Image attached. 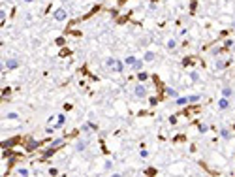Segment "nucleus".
<instances>
[{"mask_svg": "<svg viewBox=\"0 0 235 177\" xmlns=\"http://www.w3.org/2000/svg\"><path fill=\"white\" fill-rule=\"evenodd\" d=\"M222 96H224V98H232V96H233V91H232L229 87H224V88H222Z\"/></svg>", "mask_w": 235, "mask_h": 177, "instance_id": "9b49d317", "label": "nucleus"}, {"mask_svg": "<svg viewBox=\"0 0 235 177\" xmlns=\"http://www.w3.org/2000/svg\"><path fill=\"white\" fill-rule=\"evenodd\" d=\"M188 100H190V102H200V100H201V94H192V96H188Z\"/></svg>", "mask_w": 235, "mask_h": 177, "instance_id": "4be33fe9", "label": "nucleus"}, {"mask_svg": "<svg viewBox=\"0 0 235 177\" xmlns=\"http://www.w3.org/2000/svg\"><path fill=\"white\" fill-rule=\"evenodd\" d=\"M229 107V98H224L222 96L220 100H218V109H228Z\"/></svg>", "mask_w": 235, "mask_h": 177, "instance_id": "0eeeda50", "label": "nucleus"}, {"mask_svg": "<svg viewBox=\"0 0 235 177\" xmlns=\"http://www.w3.org/2000/svg\"><path fill=\"white\" fill-rule=\"evenodd\" d=\"M149 102H150V106H156V104H158V98H156V96H150Z\"/></svg>", "mask_w": 235, "mask_h": 177, "instance_id": "cd10ccee", "label": "nucleus"}, {"mask_svg": "<svg viewBox=\"0 0 235 177\" xmlns=\"http://www.w3.org/2000/svg\"><path fill=\"white\" fill-rule=\"evenodd\" d=\"M75 149H77L79 153H83V151L87 149V141H85V139H81V141H77V145H75Z\"/></svg>", "mask_w": 235, "mask_h": 177, "instance_id": "f8f14e48", "label": "nucleus"}, {"mask_svg": "<svg viewBox=\"0 0 235 177\" xmlns=\"http://www.w3.org/2000/svg\"><path fill=\"white\" fill-rule=\"evenodd\" d=\"M168 49H175V40H168Z\"/></svg>", "mask_w": 235, "mask_h": 177, "instance_id": "393cba45", "label": "nucleus"}, {"mask_svg": "<svg viewBox=\"0 0 235 177\" xmlns=\"http://www.w3.org/2000/svg\"><path fill=\"white\" fill-rule=\"evenodd\" d=\"M134 68H135V70H141V68H143V60H137V62L134 64Z\"/></svg>", "mask_w": 235, "mask_h": 177, "instance_id": "a878e982", "label": "nucleus"}, {"mask_svg": "<svg viewBox=\"0 0 235 177\" xmlns=\"http://www.w3.org/2000/svg\"><path fill=\"white\" fill-rule=\"evenodd\" d=\"M233 128H235V126H233Z\"/></svg>", "mask_w": 235, "mask_h": 177, "instance_id": "58836bf2", "label": "nucleus"}, {"mask_svg": "<svg viewBox=\"0 0 235 177\" xmlns=\"http://www.w3.org/2000/svg\"><path fill=\"white\" fill-rule=\"evenodd\" d=\"M15 174H17V175H23V177H26V175H30V171H28V170H25V168H17V170H15Z\"/></svg>", "mask_w": 235, "mask_h": 177, "instance_id": "f3484780", "label": "nucleus"}, {"mask_svg": "<svg viewBox=\"0 0 235 177\" xmlns=\"http://www.w3.org/2000/svg\"><path fill=\"white\" fill-rule=\"evenodd\" d=\"M139 155H141V158H147V156H149V151H145V149H143Z\"/></svg>", "mask_w": 235, "mask_h": 177, "instance_id": "473e14b6", "label": "nucleus"}, {"mask_svg": "<svg viewBox=\"0 0 235 177\" xmlns=\"http://www.w3.org/2000/svg\"><path fill=\"white\" fill-rule=\"evenodd\" d=\"M6 68H8V70H15V68H19V60L17 59H8L6 60Z\"/></svg>", "mask_w": 235, "mask_h": 177, "instance_id": "423d86ee", "label": "nucleus"}, {"mask_svg": "<svg viewBox=\"0 0 235 177\" xmlns=\"http://www.w3.org/2000/svg\"><path fill=\"white\" fill-rule=\"evenodd\" d=\"M25 2H34V0H25Z\"/></svg>", "mask_w": 235, "mask_h": 177, "instance_id": "e433bc0d", "label": "nucleus"}, {"mask_svg": "<svg viewBox=\"0 0 235 177\" xmlns=\"http://www.w3.org/2000/svg\"><path fill=\"white\" fill-rule=\"evenodd\" d=\"M124 66H126V64L122 62V60H117V64H115L113 70H115V72H122V70H124Z\"/></svg>", "mask_w": 235, "mask_h": 177, "instance_id": "4468645a", "label": "nucleus"}, {"mask_svg": "<svg viewBox=\"0 0 235 177\" xmlns=\"http://www.w3.org/2000/svg\"><path fill=\"white\" fill-rule=\"evenodd\" d=\"M25 143H26V153H32L42 145V141H38V139H34V138H25Z\"/></svg>", "mask_w": 235, "mask_h": 177, "instance_id": "f257e3e1", "label": "nucleus"}, {"mask_svg": "<svg viewBox=\"0 0 235 177\" xmlns=\"http://www.w3.org/2000/svg\"><path fill=\"white\" fill-rule=\"evenodd\" d=\"M190 10H192V11L196 10V0H192V4H190Z\"/></svg>", "mask_w": 235, "mask_h": 177, "instance_id": "c9c22d12", "label": "nucleus"}, {"mask_svg": "<svg viewBox=\"0 0 235 177\" xmlns=\"http://www.w3.org/2000/svg\"><path fill=\"white\" fill-rule=\"evenodd\" d=\"M25 138H21V136H15V138H10V139H4L2 141V149H8V147H13L17 145V143H21Z\"/></svg>", "mask_w": 235, "mask_h": 177, "instance_id": "f03ea898", "label": "nucleus"}, {"mask_svg": "<svg viewBox=\"0 0 235 177\" xmlns=\"http://www.w3.org/2000/svg\"><path fill=\"white\" fill-rule=\"evenodd\" d=\"M229 47H233V42H232V40H228V42L224 43V49H229Z\"/></svg>", "mask_w": 235, "mask_h": 177, "instance_id": "c85d7f7f", "label": "nucleus"}, {"mask_svg": "<svg viewBox=\"0 0 235 177\" xmlns=\"http://www.w3.org/2000/svg\"><path fill=\"white\" fill-rule=\"evenodd\" d=\"M4 119H10V121H19V115L17 113H6Z\"/></svg>", "mask_w": 235, "mask_h": 177, "instance_id": "a211bd4d", "label": "nucleus"}, {"mask_svg": "<svg viewBox=\"0 0 235 177\" xmlns=\"http://www.w3.org/2000/svg\"><path fill=\"white\" fill-rule=\"evenodd\" d=\"M10 92H11V88H10V87L2 88V96H10Z\"/></svg>", "mask_w": 235, "mask_h": 177, "instance_id": "bb28decb", "label": "nucleus"}, {"mask_svg": "<svg viewBox=\"0 0 235 177\" xmlns=\"http://www.w3.org/2000/svg\"><path fill=\"white\" fill-rule=\"evenodd\" d=\"M166 94L171 96V98H179V96H177V91H175V88H171V87L166 88Z\"/></svg>", "mask_w": 235, "mask_h": 177, "instance_id": "dca6fc26", "label": "nucleus"}, {"mask_svg": "<svg viewBox=\"0 0 235 177\" xmlns=\"http://www.w3.org/2000/svg\"><path fill=\"white\" fill-rule=\"evenodd\" d=\"M64 124H66V117H64V115H58V117H57V123H55L53 126H55V128L58 130V128H62Z\"/></svg>", "mask_w": 235, "mask_h": 177, "instance_id": "6e6552de", "label": "nucleus"}, {"mask_svg": "<svg viewBox=\"0 0 235 177\" xmlns=\"http://www.w3.org/2000/svg\"><path fill=\"white\" fill-rule=\"evenodd\" d=\"M154 57H156V55H154L153 51H147V53H145V60H147V62H150V60H154Z\"/></svg>", "mask_w": 235, "mask_h": 177, "instance_id": "aec40b11", "label": "nucleus"}, {"mask_svg": "<svg viewBox=\"0 0 235 177\" xmlns=\"http://www.w3.org/2000/svg\"><path fill=\"white\" fill-rule=\"evenodd\" d=\"M115 64H117V59H107L105 60V68H109V70H113Z\"/></svg>", "mask_w": 235, "mask_h": 177, "instance_id": "ddd939ff", "label": "nucleus"}, {"mask_svg": "<svg viewBox=\"0 0 235 177\" xmlns=\"http://www.w3.org/2000/svg\"><path fill=\"white\" fill-rule=\"evenodd\" d=\"M190 77H192V81H198V79H200V75H198L196 72H192V74H190Z\"/></svg>", "mask_w": 235, "mask_h": 177, "instance_id": "7c9ffc66", "label": "nucleus"}, {"mask_svg": "<svg viewBox=\"0 0 235 177\" xmlns=\"http://www.w3.org/2000/svg\"><path fill=\"white\" fill-rule=\"evenodd\" d=\"M134 94L137 96V98H145V96H147V88L143 87V85H137V87L134 88Z\"/></svg>", "mask_w": 235, "mask_h": 177, "instance_id": "20e7f679", "label": "nucleus"}, {"mask_svg": "<svg viewBox=\"0 0 235 177\" xmlns=\"http://www.w3.org/2000/svg\"><path fill=\"white\" fill-rule=\"evenodd\" d=\"M121 2H124V0H121Z\"/></svg>", "mask_w": 235, "mask_h": 177, "instance_id": "4c0bfd02", "label": "nucleus"}, {"mask_svg": "<svg viewBox=\"0 0 235 177\" xmlns=\"http://www.w3.org/2000/svg\"><path fill=\"white\" fill-rule=\"evenodd\" d=\"M190 60H192V59H182V64H184V66H188V64H190Z\"/></svg>", "mask_w": 235, "mask_h": 177, "instance_id": "f704fd0d", "label": "nucleus"}, {"mask_svg": "<svg viewBox=\"0 0 235 177\" xmlns=\"http://www.w3.org/2000/svg\"><path fill=\"white\" fill-rule=\"evenodd\" d=\"M198 130H200L201 134H205V132L209 130V126H207V124H198Z\"/></svg>", "mask_w": 235, "mask_h": 177, "instance_id": "5701e85b", "label": "nucleus"}, {"mask_svg": "<svg viewBox=\"0 0 235 177\" xmlns=\"http://www.w3.org/2000/svg\"><path fill=\"white\" fill-rule=\"evenodd\" d=\"M190 100H188V96H182V98H177V104L179 106H184V104H188Z\"/></svg>", "mask_w": 235, "mask_h": 177, "instance_id": "412c9836", "label": "nucleus"}, {"mask_svg": "<svg viewBox=\"0 0 235 177\" xmlns=\"http://www.w3.org/2000/svg\"><path fill=\"white\" fill-rule=\"evenodd\" d=\"M55 153H57V149L49 145V147H47V149H43V151H42V158H49V156H53Z\"/></svg>", "mask_w": 235, "mask_h": 177, "instance_id": "39448f33", "label": "nucleus"}, {"mask_svg": "<svg viewBox=\"0 0 235 177\" xmlns=\"http://www.w3.org/2000/svg\"><path fill=\"white\" fill-rule=\"evenodd\" d=\"M220 136H222V138H229V130H228V128H222V130H220Z\"/></svg>", "mask_w": 235, "mask_h": 177, "instance_id": "b1692460", "label": "nucleus"}, {"mask_svg": "<svg viewBox=\"0 0 235 177\" xmlns=\"http://www.w3.org/2000/svg\"><path fill=\"white\" fill-rule=\"evenodd\" d=\"M51 147H55V149H58L60 145H64V138H57V139H53V141L49 143Z\"/></svg>", "mask_w": 235, "mask_h": 177, "instance_id": "1a4fd4ad", "label": "nucleus"}, {"mask_svg": "<svg viewBox=\"0 0 235 177\" xmlns=\"http://www.w3.org/2000/svg\"><path fill=\"white\" fill-rule=\"evenodd\" d=\"M53 17H55V21H66V19H68V11L64 10V8H58V10H55Z\"/></svg>", "mask_w": 235, "mask_h": 177, "instance_id": "7ed1b4c3", "label": "nucleus"}, {"mask_svg": "<svg viewBox=\"0 0 235 177\" xmlns=\"http://www.w3.org/2000/svg\"><path fill=\"white\" fill-rule=\"evenodd\" d=\"M228 66V60H216L214 62V70H224Z\"/></svg>", "mask_w": 235, "mask_h": 177, "instance_id": "9d476101", "label": "nucleus"}, {"mask_svg": "<svg viewBox=\"0 0 235 177\" xmlns=\"http://www.w3.org/2000/svg\"><path fill=\"white\" fill-rule=\"evenodd\" d=\"M135 62H137V59H135V57H126V59H124V64H126V66H134Z\"/></svg>", "mask_w": 235, "mask_h": 177, "instance_id": "2eb2a0df", "label": "nucleus"}, {"mask_svg": "<svg viewBox=\"0 0 235 177\" xmlns=\"http://www.w3.org/2000/svg\"><path fill=\"white\" fill-rule=\"evenodd\" d=\"M169 124H177V115H171L169 117Z\"/></svg>", "mask_w": 235, "mask_h": 177, "instance_id": "c756f323", "label": "nucleus"}, {"mask_svg": "<svg viewBox=\"0 0 235 177\" xmlns=\"http://www.w3.org/2000/svg\"><path fill=\"white\" fill-rule=\"evenodd\" d=\"M137 79H139V81L143 83V81H147V79H149V75H147L145 72H141V70H139V74H137Z\"/></svg>", "mask_w": 235, "mask_h": 177, "instance_id": "6ab92c4d", "label": "nucleus"}, {"mask_svg": "<svg viewBox=\"0 0 235 177\" xmlns=\"http://www.w3.org/2000/svg\"><path fill=\"white\" fill-rule=\"evenodd\" d=\"M111 168H113V162H111V160H109V162H105V170H111Z\"/></svg>", "mask_w": 235, "mask_h": 177, "instance_id": "72a5a7b5", "label": "nucleus"}, {"mask_svg": "<svg viewBox=\"0 0 235 177\" xmlns=\"http://www.w3.org/2000/svg\"><path fill=\"white\" fill-rule=\"evenodd\" d=\"M45 130H47V134H53V132H55V130H57V128H55V126H47V128H45Z\"/></svg>", "mask_w": 235, "mask_h": 177, "instance_id": "2f4dec72", "label": "nucleus"}]
</instances>
